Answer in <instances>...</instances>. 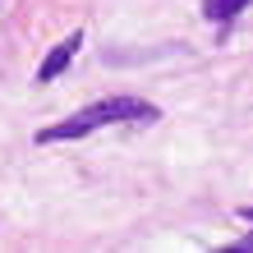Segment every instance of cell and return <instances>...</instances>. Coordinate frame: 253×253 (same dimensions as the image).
I'll return each instance as SVG.
<instances>
[{
  "instance_id": "1",
  "label": "cell",
  "mask_w": 253,
  "mask_h": 253,
  "mask_svg": "<svg viewBox=\"0 0 253 253\" xmlns=\"http://www.w3.org/2000/svg\"><path fill=\"white\" fill-rule=\"evenodd\" d=\"M157 120H161V111L152 106V101H143V97H101V101H92V106L74 111L69 120L37 129L33 143L37 147H46V143H74V138H87V133L106 129V125H157Z\"/></svg>"
},
{
  "instance_id": "2",
  "label": "cell",
  "mask_w": 253,
  "mask_h": 253,
  "mask_svg": "<svg viewBox=\"0 0 253 253\" xmlns=\"http://www.w3.org/2000/svg\"><path fill=\"white\" fill-rule=\"evenodd\" d=\"M83 51V33H69L65 42H55V46L46 51V60L37 65V83H51V79H60V74L74 65V55Z\"/></svg>"
},
{
  "instance_id": "4",
  "label": "cell",
  "mask_w": 253,
  "mask_h": 253,
  "mask_svg": "<svg viewBox=\"0 0 253 253\" xmlns=\"http://www.w3.org/2000/svg\"><path fill=\"white\" fill-rule=\"evenodd\" d=\"M230 253H253V235H244L240 244H230Z\"/></svg>"
},
{
  "instance_id": "5",
  "label": "cell",
  "mask_w": 253,
  "mask_h": 253,
  "mask_svg": "<svg viewBox=\"0 0 253 253\" xmlns=\"http://www.w3.org/2000/svg\"><path fill=\"white\" fill-rule=\"evenodd\" d=\"M240 221H249V226H253V207H240Z\"/></svg>"
},
{
  "instance_id": "3",
  "label": "cell",
  "mask_w": 253,
  "mask_h": 253,
  "mask_svg": "<svg viewBox=\"0 0 253 253\" xmlns=\"http://www.w3.org/2000/svg\"><path fill=\"white\" fill-rule=\"evenodd\" d=\"M249 5H253V0H203V19H212V23H235Z\"/></svg>"
}]
</instances>
